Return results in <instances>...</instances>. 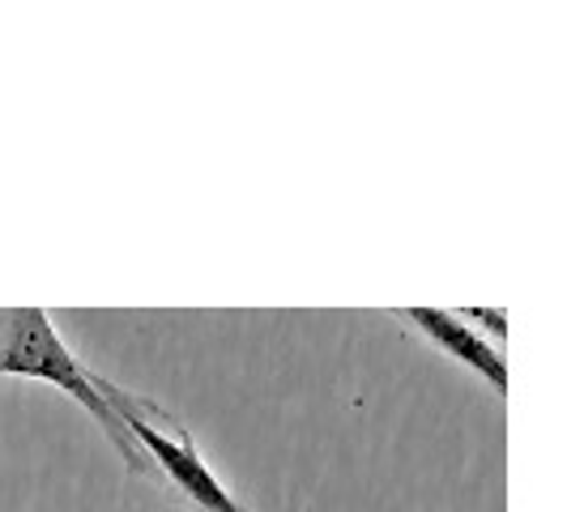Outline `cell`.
Segmentation results:
<instances>
[{
    "mask_svg": "<svg viewBox=\"0 0 567 512\" xmlns=\"http://www.w3.org/2000/svg\"><path fill=\"white\" fill-rule=\"evenodd\" d=\"M0 376H30V380L56 385L60 393H69L94 423L103 427V436L112 440L124 470L133 479H150V461H145L142 444L128 436V427L120 423L112 401L99 393L94 371L73 359V350L64 346L52 316L43 308H4L0 313Z\"/></svg>",
    "mask_w": 567,
    "mask_h": 512,
    "instance_id": "cell-1",
    "label": "cell"
},
{
    "mask_svg": "<svg viewBox=\"0 0 567 512\" xmlns=\"http://www.w3.org/2000/svg\"><path fill=\"white\" fill-rule=\"evenodd\" d=\"M94 385H99L103 398L112 401L120 423L128 427V436L142 444L145 461H150V479L158 487H167L179 504H188L193 512H252L244 509L223 487V479L205 465L193 431L175 410L142 398V393H133L124 385H115L112 376H103V371H94Z\"/></svg>",
    "mask_w": 567,
    "mask_h": 512,
    "instance_id": "cell-2",
    "label": "cell"
},
{
    "mask_svg": "<svg viewBox=\"0 0 567 512\" xmlns=\"http://www.w3.org/2000/svg\"><path fill=\"white\" fill-rule=\"evenodd\" d=\"M393 316L405 320L410 329H419L423 338L435 341V346H440L449 359H456L461 368L483 376L486 389L499 401L508 398V363H504V355H499L474 325H465L461 313H449V308H393Z\"/></svg>",
    "mask_w": 567,
    "mask_h": 512,
    "instance_id": "cell-3",
    "label": "cell"
}]
</instances>
